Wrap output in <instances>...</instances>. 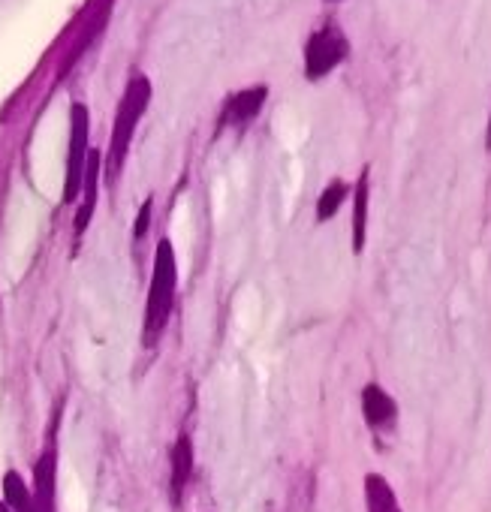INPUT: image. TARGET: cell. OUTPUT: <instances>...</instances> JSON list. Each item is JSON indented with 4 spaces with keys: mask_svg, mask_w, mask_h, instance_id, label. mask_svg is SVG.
<instances>
[{
    "mask_svg": "<svg viewBox=\"0 0 491 512\" xmlns=\"http://www.w3.org/2000/svg\"><path fill=\"white\" fill-rule=\"evenodd\" d=\"M175 287H178V269H175V247L169 238L157 241L154 250V275L148 287V305H145V344H157L160 332L169 323L172 302H175Z\"/></svg>",
    "mask_w": 491,
    "mask_h": 512,
    "instance_id": "6da1fadb",
    "label": "cell"
},
{
    "mask_svg": "<svg viewBox=\"0 0 491 512\" xmlns=\"http://www.w3.org/2000/svg\"><path fill=\"white\" fill-rule=\"evenodd\" d=\"M148 100H151V82H148L145 76H136V79L127 85L124 100H121L118 115H115L112 142H109V157H106V178H109V184H115L118 175H121V169H124V160H127V151H130L136 124H139V118L145 115Z\"/></svg>",
    "mask_w": 491,
    "mask_h": 512,
    "instance_id": "7a4b0ae2",
    "label": "cell"
},
{
    "mask_svg": "<svg viewBox=\"0 0 491 512\" xmlns=\"http://www.w3.org/2000/svg\"><path fill=\"white\" fill-rule=\"evenodd\" d=\"M350 55V43L338 25H323L305 43V76L311 82L326 79L344 58Z\"/></svg>",
    "mask_w": 491,
    "mask_h": 512,
    "instance_id": "3957f363",
    "label": "cell"
},
{
    "mask_svg": "<svg viewBox=\"0 0 491 512\" xmlns=\"http://www.w3.org/2000/svg\"><path fill=\"white\" fill-rule=\"evenodd\" d=\"M88 109L82 103L70 112V151H67V178H64V202H76L88 166Z\"/></svg>",
    "mask_w": 491,
    "mask_h": 512,
    "instance_id": "277c9868",
    "label": "cell"
},
{
    "mask_svg": "<svg viewBox=\"0 0 491 512\" xmlns=\"http://www.w3.org/2000/svg\"><path fill=\"white\" fill-rule=\"evenodd\" d=\"M362 419L368 425L371 434L377 437H389L398 425V401L377 383V380H368L362 386Z\"/></svg>",
    "mask_w": 491,
    "mask_h": 512,
    "instance_id": "5b68a950",
    "label": "cell"
},
{
    "mask_svg": "<svg viewBox=\"0 0 491 512\" xmlns=\"http://www.w3.org/2000/svg\"><path fill=\"white\" fill-rule=\"evenodd\" d=\"M368 217H371V166H362L350 196V244L356 256H362L368 244Z\"/></svg>",
    "mask_w": 491,
    "mask_h": 512,
    "instance_id": "8992f818",
    "label": "cell"
},
{
    "mask_svg": "<svg viewBox=\"0 0 491 512\" xmlns=\"http://www.w3.org/2000/svg\"><path fill=\"white\" fill-rule=\"evenodd\" d=\"M55 476H58V449L55 440L43 449L34 467V509L37 512H55Z\"/></svg>",
    "mask_w": 491,
    "mask_h": 512,
    "instance_id": "52a82bcc",
    "label": "cell"
},
{
    "mask_svg": "<svg viewBox=\"0 0 491 512\" xmlns=\"http://www.w3.org/2000/svg\"><path fill=\"white\" fill-rule=\"evenodd\" d=\"M266 97H269V88H266V85H254V88H244V91L232 94V97L226 100V106H223L220 124H223V127H226V124H229V127H244V124L254 121V118L260 115Z\"/></svg>",
    "mask_w": 491,
    "mask_h": 512,
    "instance_id": "ba28073f",
    "label": "cell"
},
{
    "mask_svg": "<svg viewBox=\"0 0 491 512\" xmlns=\"http://www.w3.org/2000/svg\"><path fill=\"white\" fill-rule=\"evenodd\" d=\"M365 512H404L392 482L383 473H365Z\"/></svg>",
    "mask_w": 491,
    "mask_h": 512,
    "instance_id": "9c48e42d",
    "label": "cell"
},
{
    "mask_svg": "<svg viewBox=\"0 0 491 512\" xmlns=\"http://www.w3.org/2000/svg\"><path fill=\"white\" fill-rule=\"evenodd\" d=\"M97 178H100V154L91 151V154H88V166H85V178H82L85 196H82V208H79V214H76V235H82V232L88 229L91 214H94V208H97Z\"/></svg>",
    "mask_w": 491,
    "mask_h": 512,
    "instance_id": "30bf717a",
    "label": "cell"
},
{
    "mask_svg": "<svg viewBox=\"0 0 491 512\" xmlns=\"http://www.w3.org/2000/svg\"><path fill=\"white\" fill-rule=\"evenodd\" d=\"M190 473H193V443H190V434H181L172 446V500L175 503L181 500V491L190 482Z\"/></svg>",
    "mask_w": 491,
    "mask_h": 512,
    "instance_id": "8fae6325",
    "label": "cell"
},
{
    "mask_svg": "<svg viewBox=\"0 0 491 512\" xmlns=\"http://www.w3.org/2000/svg\"><path fill=\"white\" fill-rule=\"evenodd\" d=\"M350 196H353V184H347L344 178H332V181L323 187L320 199H317V223L332 220V217L344 208V202H347Z\"/></svg>",
    "mask_w": 491,
    "mask_h": 512,
    "instance_id": "7c38bea8",
    "label": "cell"
},
{
    "mask_svg": "<svg viewBox=\"0 0 491 512\" xmlns=\"http://www.w3.org/2000/svg\"><path fill=\"white\" fill-rule=\"evenodd\" d=\"M4 503L13 512H37L34 509V491L28 488V482L22 479L19 470H7L4 473Z\"/></svg>",
    "mask_w": 491,
    "mask_h": 512,
    "instance_id": "4fadbf2b",
    "label": "cell"
},
{
    "mask_svg": "<svg viewBox=\"0 0 491 512\" xmlns=\"http://www.w3.org/2000/svg\"><path fill=\"white\" fill-rule=\"evenodd\" d=\"M151 208H154V199H145V205H142V211H139V217H136V226H133V238H136V241H139V238H145V232H148Z\"/></svg>",
    "mask_w": 491,
    "mask_h": 512,
    "instance_id": "5bb4252c",
    "label": "cell"
},
{
    "mask_svg": "<svg viewBox=\"0 0 491 512\" xmlns=\"http://www.w3.org/2000/svg\"><path fill=\"white\" fill-rule=\"evenodd\" d=\"M485 148L491 154V115H488V127H485Z\"/></svg>",
    "mask_w": 491,
    "mask_h": 512,
    "instance_id": "9a60e30c",
    "label": "cell"
},
{
    "mask_svg": "<svg viewBox=\"0 0 491 512\" xmlns=\"http://www.w3.org/2000/svg\"><path fill=\"white\" fill-rule=\"evenodd\" d=\"M0 512H13V509H10V506H7L4 500H0Z\"/></svg>",
    "mask_w": 491,
    "mask_h": 512,
    "instance_id": "2e32d148",
    "label": "cell"
}]
</instances>
